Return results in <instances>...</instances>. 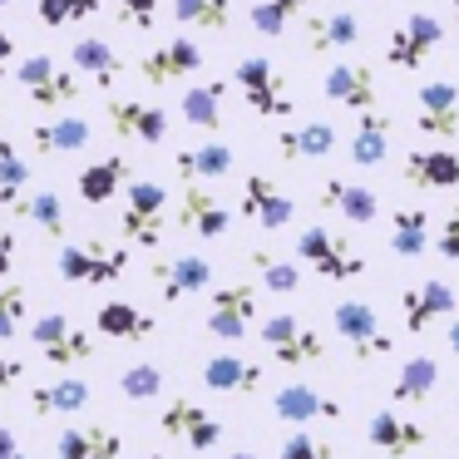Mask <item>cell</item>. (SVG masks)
<instances>
[{"mask_svg":"<svg viewBox=\"0 0 459 459\" xmlns=\"http://www.w3.org/2000/svg\"><path fill=\"white\" fill-rule=\"evenodd\" d=\"M297 262H311L316 277L326 281H356L366 277V257L356 252L351 232L331 228V222H311V228L297 232Z\"/></svg>","mask_w":459,"mask_h":459,"instance_id":"6da1fadb","label":"cell"},{"mask_svg":"<svg viewBox=\"0 0 459 459\" xmlns=\"http://www.w3.org/2000/svg\"><path fill=\"white\" fill-rule=\"evenodd\" d=\"M11 74H15V84L30 94L35 109H45V114H65L70 104H80L84 80L70 65L55 60V55H25V60H15Z\"/></svg>","mask_w":459,"mask_h":459,"instance_id":"7a4b0ae2","label":"cell"},{"mask_svg":"<svg viewBox=\"0 0 459 459\" xmlns=\"http://www.w3.org/2000/svg\"><path fill=\"white\" fill-rule=\"evenodd\" d=\"M257 341L277 356V366H287V370H307V366H321V360H326V341H321V331L311 326L307 316H297V311L262 316L257 321Z\"/></svg>","mask_w":459,"mask_h":459,"instance_id":"3957f363","label":"cell"},{"mask_svg":"<svg viewBox=\"0 0 459 459\" xmlns=\"http://www.w3.org/2000/svg\"><path fill=\"white\" fill-rule=\"evenodd\" d=\"M331 326H336V336L351 346V360H360V366H376V360H385L390 351H395V336L380 326L376 307L360 301V297H341L336 307H331Z\"/></svg>","mask_w":459,"mask_h":459,"instance_id":"277c9868","label":"cell"},{"mask_svg":"<svg viewBox=\"0 0 459 459\" xmlns=\"http://www.w3.org/2000/svg\"><path fill=\"white\" fill-rule=\"evenodd\" d=\"M257 321H262V291H257V281H222V287H212L208 311H203L208 336H218V341H247Z\"/></svg>","mask_w":459,"mask_h":459,"instance_id":"5b68a950","label":"cell"},{"mask_svg":"<svg viewBox=\"0 0 459 459\" xmlns=\"http://www.w3.org/2000/svg\"><path fill=\"white\" fill-rule=\"evenodd\" d=\"M55 267H60L65 281H74V287H109V281H119L124 272H129V247H119V242H60V257H55Z\"/></svg>","mask_w":459,"mask_h":459,"instance_id":"8992f818","label":"cell"},{"mask_svg":"<svg viewBox=\"0 0 459 459\" xmlns=\"http://www.w3.org/2000/svg\"><path fill=\"white\" fill-rule=\"evenodd\" d=\"M232 84H238V94L247 100V109L257 114V119H291V114H297V100L287 94V84H281L277 65H272L267 55H247V60H238Z\"/></svg>","mask_w":459,"mask_h":459,"instance_id":"52a82bcc","label":"cell"},{"mask_svg":"<svg viewBox=\"0 0 459 459\" xmlns=\"http://www.w3.org/2000/svg\"><path fill=\"white\" fill-rule=\"evenodd\" d=\"M30 341L55 370H70V366H84L94 356V336L70 316V311H40L30 321Z\"/></svg>","mask_w":459,"mask_h":459,"instance_id":"ba28073f","label":"cell"},{"mask_svg":"<svg viewBox=\"0 0 459 459\" xmlns=\"http://www.w3.org/2000/svg\"><path fill=\"white\" fill-rule=\"evenodd\" d=\"M163 212H169V193H163V183H153V178L124 183L119 232H124V242H129V247H159Z\"/></svg>","mask_w":459,"mask_h":459,"instance_id":"9c48e42d","label":"cell"},{"mask_svg":"<svg viewBox=\"0 0 459 459\" xmlns=\"http://www.w3.org/2000/svg\"><path fill=\"white\" fill-rule=\"evenodd\" d=\"M439 40H445V25H439L429 11H415V15H405V21L390 30V40H385V65H395L400 74H415L420 65H425L429 55L439 50Z\"/></svg>","mask_w":459,"mask_h":459,"instance_id":"30bf717a","label":"cell"},{"mask_svg":"<svg viewBox=\"0 0 459 459\" xmlns=\"http://www.w3.org/2000/svg\"><path fill=\"white\" fill-rule=\"evenodd\" d=\"M321 94H326L331 104H341V109H351V114L380 109V74H376V65L336 60L321 74Z\"/></svg>","mask_w":459,"mask_h":459,"instance_id":"8fae6325","label":"cell"},{"mask_svg":"<svg viewBox=\"0 0 459 459\" xmlns=\"http://www.w3.org/2000/svg\"><path fill=\"white\" fill-rule=\"evenodd\" d=\"M159 429L169 439H178V445H188V449H218L222 445V420L188 395H173L169 405L159 410Z\"/></svg>","mask_w":459,"mask_h":459,"instance_id":"7c38bea8","label":"cell"},{"mask_svg":"<svg viewBox=\"0 0 459 459\" xmlns=\"http://www.w3.org/2000/svg\"><path fill=\"white\" fill-rule=\"evenodd\" d=\"M173 222H178L188 238L218 242V238H228L232 212H228V203H222L212 188H203V183H183V188H178V212H173Z\"/></svg>","mask_w":459,"mask_h":459,"instance_id":"4fadbf2b","label":"cell"},{"mask_svg":"<svg viewBox=\"0 0 459 459\" xmlns=\"http://www.w3.org/2000/svg\"><path fill=\"white\" fill-rule=\"evenodd\" d=\"M104 119L119 139L129 143H163L169 139V109L163 104H143V100H119V94H104Z\"/></svg>","mask_w":459,"mask_h":459,"instance_id":"5bb4252c","label":"cell"},{"mask_svg":"<svg viewBox=\"0 0 459 459\" xmlns=\"http://www.w3.org/2000/svg\"><path fill=\"white\" fill-rule=\"evenodd\" d=\"M400 178L420 193L459 188V149H449V143H415V149L400 159Z\"/></svg>","mask_w":459,"mask_h":459,"instance_id":"9a60e30c","label":"cell"},{"mask_svg":"<svg viewBox=\"0 0 459 459\" xmlns=\"http://www.w3.org/2000/svg\"><path fill=\"white\" fill-rule=\"evenodd\" d=\"M415 104H420V109H415L420 139H435V143H455L459 139V84L455 80L420 84Z\"/></svg>","mask_w":459,"mask_h":459,"instance_id":"2e32d148","label":"cell"},{"mask_svg":"<svg viewBox=\"0 0 459 459\" xmlns=\"http://www.w3.org/2000/svg\"><path fill=\"white\" fill-rule=\"evenodd\" d=\"M366 445L376 449V455H390V459H410L420 455V449L429 445V425L425 420H410L400 415V410H376V415L366 420Z\"/></svg>","mask_w":459,"mask_h":459,"instance_id":"e0dca14e","label":"cell"},{"mask_svg":"<svg viewBox=\"0 0 459 459\" xmlns=\"http://www.w3.org/2000/svg\"><path fill=\"white\" fill-rule=\"evenodd\" d=\"M238 212L247 222H257L262 232H281L297 218V203H291L267 173H247V178H242V193H238Z\"/></svg>","mask_w":459,"mask_h":459,"instance_id":"ac0fdd59","label":"cell"},{"mask_svg":"<svg viewBox=\"0 0 459 459\" xmlns=\"http://www.w3.org/2000/svg\"><path fill=\"white\" fill-rule=\"evenodd\" d=\"M203 65H208V60H203L198 40H188V35H173V40H163V45H153V50H143L139 74H143V84L163 90V84L193 80V74H198Z\"/></svg>","mask_w":459,"mask_h":459,"instance_id":"d6986e66","label":"cell"},{"mask_svg":"<svg viewBox=\"0 0 459 459\" xmlns=\"http://www.w3.org/2000/svg\"><path fill=\"white\" fill-rule=\"evenodd\" d=\"M149 281H153V291H159V301L178 307V301H188V297H198V291L212 287V262L198 257V252H183V257L153 262Z\"/></svg>","mask_w":459,"mask_h":459,"instance_id":"ffe728a7","label":"cell"},{"mask_svg":"<svg viewBox=\"0 0 459 459\" xmlns=\"http://www.w3.org/2000/svg\"><path fill=\"white\" fill-rule=\"evenodd\" d=\"M272 415L287 420V425H297V429H307L311 420H341L346 410H341L336 395L316 390L311 380H287V385L272 390Z\"/></svg>","mask_w":459,"mask_h":459,"instance_id":"44dd1931","label":"cell"},{"mask_svg":"<svg viewBox=\"0 0 459 459\" xmlns=\"http://www.w3.org/2000/svg\"><path fill=\"white\" fill-rule=\"evenodd\" d=\"M400 326H405V336H425L435 321H445V316H455V287L449 281H420V287H405L400 291Z\"/></svg>","mask_w":459,"mask_h":459,"instance_id":"7402d4cb","label":"cell"},{"mask_svg":"<svg viewBox=\"0 0 459 459\" xmlns=\"http://www.w3.org/2000/svg\"><path fill=\"white\" fill-rule=\"evenodd\" d=\"M232 169H238V153H232V143H222V139L183 143V149L173 153L178 183H203V188H212V183L232 178Z\"/></svg>","mask_w":459,"mask_h":459,"instance_id":"603a6c76","label":"cell"},{"mask_svg":"<svg viewBox=\"0 0 459 459\" xmlns=\"http://www.w3.org/2000/svg\"><path fill=\"white\" fill-rule=\"evenodd\" d=\"M316 208L331 212L341 222H356V228H370L380 212V198L370 183H351V178H321L316 188Z\"/></svg>","mask_w":459,"mask_h":459,"instance_id":"cb8c5ba5","label":"cell"},{"mask_svg":"<svg viewBox=\"0 0 459 459\" xmlns=\"http://www.w3.org/2000/svg\"><path fill=\"white\" fill-rule=\"evenodd\" d=\"M262 376H267V370H262L257 360L238 356V351H218V356H208L198 366L203 390H212V395H257Z\"/></svg>","mask_w":459,"mask_h":459,"instance_id":"d4e9b609","label":"cell"},{"mask_svg":"<svg viewBox=\"0 0 459 459\" xmlns=\"http://www.w3.org/2000/svg\"><path fill=\"white\" fill-rule=\"evenodd\" d=\"M94 331H100L104 341H119V346H143V341L159 336V316L143 311L139 301H100Z\"/></svg>","mask_w":459,"mask_h":459,"instance_id":"484cf974","label":"cell"},{"mask_svg":"<svg viewBox=\"0 0 459 459\" xmlns=\"http://www.w3.org/2000/svg\"><path fill=\"white\" fill-rule=\"evenodd\" d=\"M390 143H395V114H390L385 104L356 114V129H351V143H346L356 169H380V163L390 159Z\"/></svg>","mask_w":459,"mask_h":459,"instance_id":"4316f807","label":"cell"},{"mask_svg":"<svg viewBox=\"0 0 459 459\" xmlns=\"http://www.w3.org/2000/svg\"><path fill=\"white\" fill-rule=\"evenodd\" d=\"M94 143V129L84 114H55V119L30 124V149L40 159H65V153H84Z\"/></svg>","mask_w":459,"mask_h":459,"instance_id":"83f0119b","label":"cell"},{"mask_svg":"<svg viewBox=\"0 0 459 459\" xmlns=\"http://www.w3.org/2000/svg\"><path fill=\"white\" fill-rule=\"evenodd\" d=\"M439 380H445V370H439L435 356H405L395 366V380H390V410H420L435 400Z\"/></svg>","mask_w":459,"mask_h":459,"instance_id":"f1b7e54d","label":"cell"},{"mask_svg":"<svg viewBox=\"0 0 459 459\" xmlns=\"http://www.w3.org/2000/svg\"><path fill=\"white\" fill-rule=\"evenodd\" d=\"M70 70L80 74V80H90L100 94H114V84H119V74H124V60L104 35H80V40L70 45Z\"/></svg>","mask_w":459,"mask_h":459,"instance_id":"f546056e","label":"cell"},{"mask_svg":"<svg viewBox=\"0 0 459 459\" xmlns=\"http://www.w3.org/2000/svg\"><path fill=\"white\" fill-rule=\"evenodd\" d=\"M124 455V435L104 420L94 425H65L55 435V459H119Z\"/></svg>","mask_w":459,"mask_h":459,"instance_id":"4dcf8cb0","label":"cell"},{"mask_svg":"<svg viewBox=\"0 0 459 459\" xmlns=\"http://www.w3.org/2000/svg\"><path fill=\"white\" fill-rule=\"evenodd\" d=\"M90 400H94V390H90V380H80V376H60V380H45V385L30 390V410H35L40 420L80 415Z\"/></svg>","mask_w":459,"mask_h":459,"instance_id":"1f68e13d","label":"cell"},{"mask_svg":"<svg viewBox=\"0 0 459 459\" xmlns=\"http://www.w3.org/2000/svg\"><path fill=\"white\" fill-rule=\"evenodd\" d=\"M222 104H228V80H203L178 100V114H183V124H193L198 134H212V139H218L222 119H228Z\"/></svg>","mask_w":459,"mask_h":459,"instance_id":"d6a6232c","label":"cell"},{"mask_svg":"<svg viewBox=\"0 0 459 459\" xmlns=\"http://www.w3.org/2000/svg\"><path fill=\"white\" fill-rule=\"evenodd\" d=\"M30 188H35L30 159L21 153V143L0 139V208L11 212V218H21V212H25V198H30Z\"/></svg>","mask_w":459,"mask_h":459,"instance_id":"836d02e7","label":"cell"},{"mask_svg":"<svg viewBox=\"0 0 459 459\" xmlns=\"http://www.w3.org/2000/svg\"><path fill=\"white\" fill-rule=\"evenodd\" d=\"M360 40V21L356 11H326L307 21V50L311 55H341Z\"/></svg>","mask_w":459,"mask_h":459,"instance_id":"e575fe53","label":"cell"},{"mask_svg":"<svg viewBox=\"0 0 459 459\" xmlns=\"http://www.w3.org/2000/svg\"><path fill=\"white\" fill-rule=\"evenodd\" d=\"M336 149V129L331 124H297V129H277V159L281 163H307V159H326Z\"/></svg>","mask_w":459,"mask_h":459,"instance_id":"d590c367","label":"cell"},{"mask_svg":"<svg viewBox=\"0 0 459 459\" xmlns=\"http://www.w3.org/2000/svg\"><path fill=\"white\" fill-rule=\"evenodd\" d=\"M124 183H129V163H124L119 153H104V159H94L90 169H80V203L104 208V203L119 198Z\"/></svg>","mask_w":459,"mask_h":459,"instance_id":"8d00e7d4","label":"cell"},{"mask_svg":"<svg viewBox=\"0 0 459 459\" xmlns=\"http://www.w3.org/2000/svg\"><path fill=\"white\" fill-rule=\"evenodd\" d=\"M238 0H173V21L198 35H228Z\"/></svg>","mask_w":459,"mask_h":459,"instance_id":"74e56055","label":"cell"},{"mask_svg":"<svg viewBox=\"0 0 459 459\" xmlns=\"http://www.w3.org/2000/svg\"><path fill=\"white\" fill-rule=\"evenodd\" d=\"M395 228H390V252H395L400 262H415V257H425L429 252V238H435V232H429V212L425 208H395Z\"/></svg>","mask_w":459,"mask_h":459,"instance_id":"f35d334b","label":"cell"},{"mask_svg":"<svg viewBox=\"0 0 459 459\" xmlns=\"http://www.w3.org/2000/svg\"><path fill=\"white\" fill-rule=\"evenodd\" d=\"M252 272H257V291H272V297H291V291H301V267L287 257H277V252L267 247H252Z\"/></svg>","mask_w":459,"mask_h":459,"instance_id":"ab89813d","label":"cell"},{"mask_svg":"<svg viewBox=\"0 0 459 459\" xmlns=\"http://www.w3.org/2000/svg\"><path fill=\"white\" fill-rule=\"evenodd\" d=\"M311 11V0H252L247 5V21L257 35H267V40H277L287 25H297L301 15Z\"/></svg>","mask_w":459,"mask_h":459,"instance_id":"60d3db41","label":"cell"},{"mask_svg":"<svg viewBox=\"0 0 459 459\" xmlns=\"http://www.w3.org/2000/svg\"><path fill=\"white\" fill-rule=\"evenodd\" d=\"M25 222H35V228L45 232V238H65V228H70V222H65V203H60V193L55 188H40V183H35L30 188V198H25V212H21Z\"/></svg>","mask_w":459,"mask_h":459,"instance_id":"b9f144b4","label":"cell"},{"mask_svg":"<svg viewBox=\"0 0 459 459\" xmlns=\"http://www.w3.org/2000/svg\"><path fill=\"white\" fill-rule=\"evenodd\" d=\"M35 11H40L45 30H70L80 21H94L104 11V0H35Z\"/></svg>","mask_w":459,"mask_h":459,"instance_id":"7bdbcfd3","label":"cell"},{"mask_svg":"<svg viewBox=\"0 0 459 459\" xmlns=\"http://www.w3.org/2000/svg\"><path fill=\"white\" fill-rule=\"evenodd\" d=\"M163 385H169V376H163V366H153V360H139V366H129L119 376V395L134 400V405H143V400H159Z\"/></svg>","mask_w":459,"mask_h":459,"instance_id":"ee69618b","label":"cell"},{"mask_svg":"<svg viewBox=\"0 0 459 459\" xmlns=\"http://www.w3.org/2000/svg\"><path fill=\"white\" fill-rule=\"evenodd\" d=\"M30 321V291L21 281H0V341H15Z\"/></svg>","mask_w":459,"mask_h":459,"instance_id":"f6af8a7d","label":"cell"},{"mask_svg":"<svg viewBox=\"0 0 459 459\" xmlns=\"http://www.w3.org/2000/svg\"><path fill=\"white\" fill-rule=\"evenodd\" d=\"M281 459H341V449L326 445V439H316L311 429H291V435L281 439Z\"/></svg>","mask_w":459,"mask_h":459,"instance_id":"bcb514c9","label":"cell"},{"mask_svg":"<svg viewBox=\"0 0 459 459\" xmlns=\"http://www.w3.org/2000/svg\"><path fill=\"white\" fill-rule=\"evenodd\" d=\"M435 252H439L445 262H459V203L445 212V218H439V228H435Z\"/></svg>","mask_w":459,"mask_h":459,"instance_id":"7dc6e473","label":"cell"},{"mask_svg":"<svg viewBox=\"0 0 459 459\" xmlns=\"http://www.w3.org/2000/svg\"><path fill=\"white\" fill-rule=\"evenodd\" d=\"M119 15L134 30H153L159 25V0H119Z\"/></svg>","mask_w":459,"mask_h":459,"instance_id":"c3c4849f","label":"cell"},{"mask_svg":"<svg viewBox=\"0 0 459 459\" xmlns=\"http://www.w3.org/2000/svg\"><path fill=\"white\" fill-rule=\"evenodd\" d=\"M15 262H21V242H15V232L0 222V277H11Z\"/></svg>","mask_w":459,"mask_h":459,"instance_id":"681fc988","label":"cell"},{"mask_svg":"<svg viewBox=\"0 0 459 459\" xmlns=\"http://www.w3.org/2000/svg\"><path fill=\"white\" fill-rule=\"evenodd\" d=\"M0 459H30V449L21 445V435L11 425H0Z\"/></svg>","mask_w":459,"mask_h":459,"instance_id":"f907efd6","label":"cell"},{"mask_svg":"<svg viewBox=\"0 0 459 459\" xmlns=\"http://www.w3.org/2000/svg\"><path fill=\"white\" fill-rule=\"evenodd\" d=\"M21 376H25V366H21V360H15V356H0V395H5V390H11Z\"/></svg>","mask_w":459,"mask_h":459,"instance_id":"816d5d0a","label":"cell"},{"mask_svg":"<svg viewBox=\"0 0 459 459\" xmlns=\"http://www.w3.org/2000/svg\"><path fill=\"white\" fill-rule=\"evenodd\" d=\"M15 60V35L11 30H0V74H5V65Z\"/></svg>","mask_w":459,"mask_h":459,"instance_id":"f5cc1de1","label":"cell"},{"mask_svg":"<svg viewBox=\"0 0 459 459\" xmlns=\"http://www.w3.org/2000/svg\"><path fill=\"white\" fill-rule=\"evenodd\" d=\"M449 351H455V356H459V316L449 321Z\"/></svg>","mask_w":459,"mask_h":459,"instance_id":"db71d44e","label":"cell"},{"mask_svg":"<svg viewBox=\"0 0 459 459\" xmlns=\"http://www.w3.org/2000/svg\"><path fill=\"white\" fill-rule=\"evenodd\" d=\"M222 459H257L252 449H232V455H222Z\"/></svg>","mask_w":459,"mask_h":459,"instance_id":"11a10c76","label":"cell"},{"mask_svg":"<svg viewBox=\"0 0 459 459\" xmlns=\"http://www.w3.org/2000/svg\"><path fill=\"white\" fill-rule=\"evenodd\" d=\"M143 459H169V455H143Z\"/></svg>","mask_w":459,"mask_h":459,"instance_id":"9f6ffc18","label":"cell"},{"mask_svg":"<svg viewBox=\"0 0 459 459\" xmlns=\"http://www.w3.org/2000/svg\"><path fill=\"white\" fill-rule=\"evenodd\" d=\"M455 25H459V0H455Z\"/></svg>","mask_w":459,"mask_h":459,"instance_id":"6f0895ef","label":"cell"},{"mask_svg":"<svg viewBox=\"0 0 459 459\" xmlns=\"http://www.w3.org/2000/svg\"><path fill=\"white\" fill-rule=\"evenodd\" d=\"M5 5H11V0H0V11H5Z\"/></svg>","mask_w":459,"mask_h":459,"instance_id":"680465c9","label":"cell"}]
</instances>
